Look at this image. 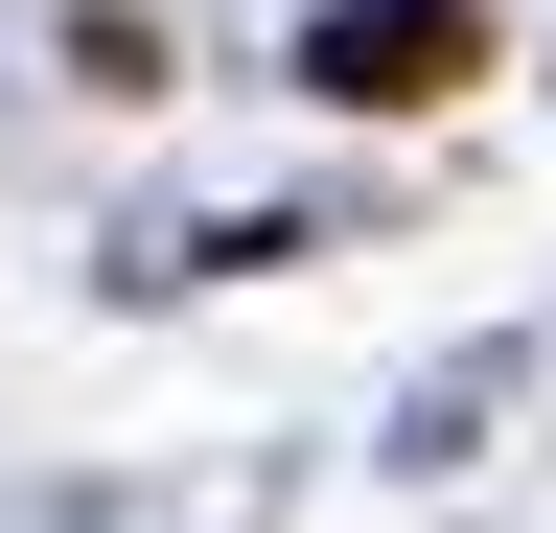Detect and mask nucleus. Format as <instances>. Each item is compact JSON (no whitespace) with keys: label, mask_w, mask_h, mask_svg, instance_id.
Segmentation results:
<instances>
[{"label":"nucleus","mask_w":556,"mask_h":533,"mask_svg":"<svg viewBox=\"0 0 556 533\" xmlns=\"http://www.w3.org/2000/svg\"><path fill=\"white\" fill-rule=\"evenodd\" d=\"M464 71H486L464 0H325V24H302V93H325V116H441Z\"/></svg>","instance_id":"obj_1"},{"label":"nucleus","mask_w":556,"mask_h":533,"mask_svg":"<svg viewBox=\"0 0 556 533\" xmlns=\"http://www.w3.org/2000/svg\"><path fill=\"white\" fill-rule=\"evenodd\" d=\"M70 93H163V24L139 0H70Z\"/></svg>","instance_id":"obj_2"}]
</instances>
